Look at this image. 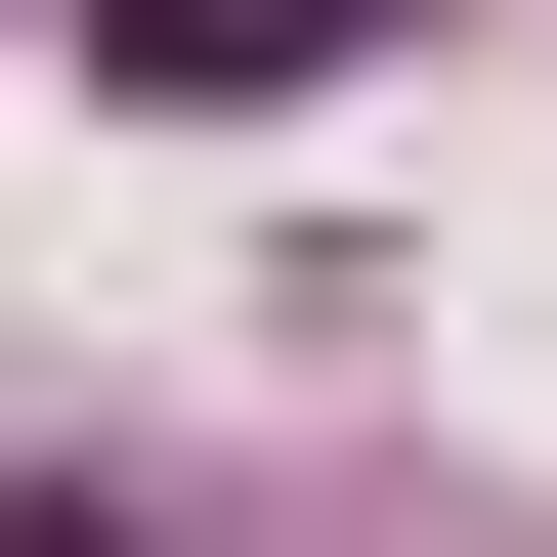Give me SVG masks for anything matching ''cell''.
<instances>
[{
  "instance_id": "1",
  "label": "cell",
  "mask_w": 557,
  "mask_h": 557,
  "mask_svg": "<svg viewBox=\"0 0 557 557\" xmlns=\"http://www.w3.org/2000/svg\"><path fill=\"white\" fill-rule=\"evenodd\" d=\"M86 44H129V86H300L344 0H86Z\"/></svg>"
},
{
  "instance_id": "2",
  "label": "cell",
  "mask_w": 557,
  "mask_h": 557,
  "mask_svg": "<svg viewBox=\"0 0 557 557\" xmlns=\"http://www.w3.org/2000/svg\"><path fill=\"white\" fill-rule=\"evenodd\" d=\"M44 557H129V515H44Z\"/></svg>"
}]
</instances>
